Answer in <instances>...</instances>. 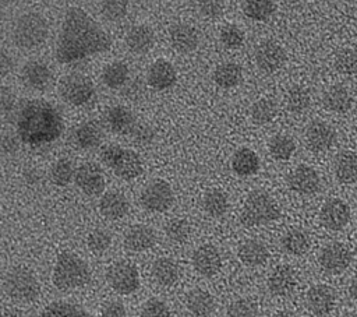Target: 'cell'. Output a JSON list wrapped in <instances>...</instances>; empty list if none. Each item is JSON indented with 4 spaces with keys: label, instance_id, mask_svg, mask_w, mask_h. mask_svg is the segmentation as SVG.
<instances>
[{
    "label": "cell",
    "instance_id": "6da1fadb",
    "mask_svg": "<svg viewBox=\"0 0 357 317\" xmlns=\"http://www.w3.org/2000/svg\"><path fill=\"white\" fill-rule=\"evenodd\" d=\"M110 46V36L82 8L70 7L66 11L54 52L59 63H75L107 52Z\"/></svg>",
    "mask_w": 357,
    "mask_h": 317
},
{
    "label": "cell",
    "instance_id": "7a4b0ae2",
    "mask_svg": "<svg viewBox=\"0 0 357 317\" xmlns=\"http://www.w3.org/2000/svg\"><path fill=\"white\" fill-rule=\"evenodd\" d=\"M61 131V115L46 101H28L18 112L17 134L24 144L32 147L49 144L59 138Z\"/></svg>",
    "mask_w": 357,
    "mask_h": 317
},
{
    "label": "cell",
    "instance_id": "3957f363",
    "mask_svg": "<svg viewBox=\"0 0 357 317\" xmlns=\"http://www.w3.org/2000/svg\"><path fill=\"white\" fill-rule=\"evenodd\" d=\"M52 279L57 289L71 290L85 286L91 279V271L81 257L64 251L56 260Z\"/></svg>",
    "mask_w": 357,
    "mask_h": 317
},
{
    "label": "cell",
    "instance_id": "277c9868",
    "mask_svg": "<svg viewBox=\"0 0 357 317\" xmlns=\"http://www.w3.org/2000/svg\"><path fill=\"white\" fill-rule=\"evenodd\" d=\"M49 35V24L46 18L36 13L29 11L20 15L13 27V42L17 47L31 50L39 47Z\"/></svg>",
    "mask_w": 357,
    "mask_h": 317
},
{
    "label": "cell",
    "instance_id": "5b68a950",
    "mask_svg": "<svg viewBox=\"0 0 357 317\" xmlns=\"http://www.w3.org/2000/svg\"><path fill=\"white\" fill-rule=\"evenodd\" d=\"M280 216L276 201L262 190H254L244 201L240 221L244 226H258L269 223Z\"/></svg>",
    "mask_w": 357,
    "mask_h": 317
},
{
    "label": "cell",
    "instance_id": "8992f818",
    "mask_svg": "<svg viewBox=\"0 0 357 317\" xmlns=\"http://www.w3.org/2000/svg\"><path fill=\"white\" fill-rule=\"evenodd\" d=\"M100 158L117 177L124 180L135 179L144 170L142 161L137 152L116 144L105 145L102 148Z\"/></svg>",
    "mask_w": 357,
    "mask_h": 317
},
{
    "label": "cell",
    "instance_id": "52a82bcc",
    "mask_svg": "<svg viewBox=\"0 0 357 317\" xmlns=\"http://www.w3.org/2000/svg\"><path fill=\"white\" fill-rule=\"evenodd\" d=\"M6 293L18 302L35 300L39 295V282L36 277L24 267L11 268L4 277Z\"/></svg>",
    "mask_w": 357,
    "mask_h": 317
},
{
    "label": "cell",
    "instance_id": "ba28073f",
    "mask_svg": "<svg viewBox=\"0 0 357 317\" xmlns=\"http://www.w3.org/2000/svg\"><path fill=\"white\" fill-rule=\"evenodd\" d=\"M59 94L67 103L81 106L92 99L95 88L92 81L85 75L68 74L60 80Z\"/></svg>",
    "mask_w": 357,
    "mask_h": 317
},
{
    "label": "cell",
    "instance_id": "9c48e42d",
    "mask_svg": "<svg viewBox=\"0 0 357 317\" xmlns=\"http://www.w3.org/2000/svg\"><path fill=\"white\" fill-rule=\"evenodd\" d=\"M139 201L142 207L151 212H163L169 209L174 201V194L172 186L162 180H151L141 191Z\"/></svg>",
    "mask_w": 357,
    "mask_h": 317
},
{
    "label": "cell",
    "instance_id": "30bf717a",
    "mask_svg": "<svg viewBox=\"0 0 357 317\" xmlns=\"http://www.w3.org/2000/svg\"><path fill=\"white\" fill-rule=\"evenodd\" d=\"M109 285L120 295H131L139 286V274L137 268L126 261L114 263L106 272Z\"/></svg>",
    "mask_w": 357,
    "mask_h": 317
},
{
    "label": "cell",
    "instance_id": "8fae6325",
    "mask_svg": "<svg viewBox=\"0 0 357 317\" xmlns=\"http://www.w3.org/2000/svg\"><path fill=\"white\" fill-rule=\"evenodd\" d=\"M353 256L347 246L339 242H333L322 247L318 263L321 268L328 274H340L351 264Z\"/></svg>",
    "mask_w": 357,
    "mask_h": 317
},
{
    "label": "cell",
    "instance_id": "7c38bea8",
    "mask_svg": "<svg viewBox=\"0 0 357 317\" xmlns=\"http://www.w3.org/2000/svg\"><path fill=\"white\" fill-rule=\"evenodd\" d=\"M351 218L350 207L339 198H332L326 201L321 211H319V219L321 223L329 229V230H342Z\"/></svg>",
    "mask_w": 357,
    "mask_h": 317
},
{
    "label": "cell",
    "instance_id": "4fadbf2b",
    "mask_svg": "<svg viewBox=\"0 0 357 317\" xmlns=\"http://www.w3.org/2000/svg\"><path fill=\"white\" fill-rule=\"evenodd\" d=\"M305 302L310 311L314 313L315 316H319V317L328 316L335 307V302H336L335 290L331 286L324 283L312 285L307 290Z\"/></svg>",
    "mask_w": 357,
    "mask_h": 317
},
{
    "label": "cell",
    "instance_id": "5bb4252c",
    "mask_svg": "<svg viewBox=\"0 0 357 317\" xmlns=\"http://www.w3.org/2000/svg\"><path fill=\"white\" fill-rule=\"evenodd\" d=\"M336 133L332 126L325 121L315 120L305 130V142L312 152H325L335 144Z\"/></svg>",
    "mask_w": 357,
    "mask_h": 317
},
{
    "label": "cell",
    "instance_id": "9a60e30c",
    "mask_svg": "<svg viewBox=\"0 0 357 317\" xmlns=\"http://www.w3.org/2000/svg\"><path fill=\"white\" fill-rule=\"evenodd\" d=\"M287 184L297 194L311 196L319 189V176L311 166L300 165L287 176Z\"/></svg>",
    "mask_w": 357,
    "mask_h": 317
},
{
    "label": "cell",
    "instance_id": "2e32d148",
    "mask_svg": "<svg viewBox=\"0 0 357 317\" xmlns=\"http://www.w3.org/2000/svg\"><path fill=\"white\" fill-rule=\"evenodd\" d=\"M255 60L262 71L273 73L284 64L286 53L279 43L273 40H265L257 47Z\"/></svg>",
    "mask_w": 357,
    "mask_h": 317
},
{
    "label": "cell",
    "instance_id": "e0dca14e",
    "mask_svg": "<svg viewBox=\"0 0 357 317\" xmlns=\"http://www.w3.org/2000/svg\"><path fill=\"white\" fill-rule=\"evenodd\" d=\"M192 267L202 277H212L222 267L219 250L212 244H202L192 253Z\"/></svg>",
    "mask_w": 357,
    "mask_h": 317
},
{
    "label": "cell",
    "instance_id": "ac0fdd59",
    "mask_svg": "<svg viewBox=\"0 0 357 317\" xmlns=\"http://www.w3.org/2000/svg\"><path fill=\"white\" fill-rule=\"evenodd\" d=\"M75 184L86 196H98L105 189V177L95 163H84L75 170Z\"/></svg>",
    "mask_w": 357,
    "mask_h": 317
},
{
    "label": "cell",
    "instance_id": "d6986e66",
    "mask_svg": "<svg viewBox=\"0 0 357 317\" xmlns=\"http://www.w3.org/2000/svg\"><path fill=\"white\" fill-rule=\"evenodd\" d=\"M169 40L174 50L180 53H190L197 49L199 36L195 28L185 22H177L169 29Z\"/></svg>",
    "mask_w": 357,
    "mask_h": 317
},
{
    "label": "cell",
    "instance_id": "ffe728a7",
    "mask_svg": "<svg viewBox=\"0 0 357 317\" xmlns=\"http://www.w3.org/2000/svg\"><path fill=\"white\" fill-rule=\"evenodd\" d=\"M21 78L26 87L42 91L50 84L52 71L46 63L40 60H29L22 67Z\"/></svg>",
    "mask_w": 357,
    "mask_h": 317
},
{
    "label": "cell",
    "instance_id": "44dd1931",
    "mask_svg": "<svg viewBox=\"0 0 357 317\" xmlns=\"http://www.w3.org/2000/svg\"><path fill=\"white\" fill-rule=\"evenodd\" d=\"M177 74L173 64L165 59H158L153 61L148 70L146 81L149 87L158 91L170 88L176 82Z\"/></svg>",
    "mask_w": 357,
    "mask_h": 317
},
{
    "label": "cell",
    "instance_id": "7402d4cb",
    "mask_svg": "<svg viewBox=\"0 0 357 317\" xmlns=\"http://www.w3.org/2000/svg\"><path fill=\"white\" fill-rule=\"evenodd\" d=\"M296 286V274L290 265H278L268 277V289L275 296H286Z\"/></svg>",
    "mask_w": 357,
    "mask_h": 317
},
{
    "label": "cell",
    "instance_id": "603a6c76",
    "mask_svg": "<svg viewBox=\"0 0 357 317\" xmlns=\"http://www.w3.org/2000/svg\"><path fill=\"white\" fill-rule=\"evenodd\" d=\"M156 242L155 232L146 225H134L124 235V246L127 250L141 253L151 249Z\"/></svg>",
    "mask_w": 357,
    "mask_h": 317
},
{
    "label": "cell",
    "instance_id": "cb8c5ba5",
    "mask_svg": "<svg viewBox=\"0 0 357 317\" xmlns=\"http://www.w3.org/2000/svg\"><path fill=\"white\" fill-rule=\"evenodd\" d=\"M333 172L340 183L357 182V154L349 149L337 152L333 159Z\"/></svg>",
    "mask_w": 357,
    "mask_h": 317
},
{
    "label": "cell",
    "instance_id": "d4e9b609",
    "mask_svg": "<svg viewBox=\"0 0 357 317\" xmlns=\"http://www.w3.org/2000/svg\"><path fill=\"white\" fill-rule=\"evenodd\" d=\"M155 42L152 28L145 24L132 25L126 34V45L132 53H146L151 50Z\"/></svg>",
    "mask_w": 357,
    "mask_h": 317
},
{
    "label": "cell",
    "instance_id": "484cf974",
    "mask_svg": "<svg viewBox=\"0 0 357 317\" xmlns=\"http://www.w3.org/2000/svg\"><path fill=\"white\" fill-rule=\"evenodd\" d=\"M325 109L335 113H346L351 109L353 98L346 87L336 84L329 87L322 98Z\"/></svg>",
    "mask_w": 357,
    "mask_h": 317
},
{
    "label": "cell",
    "instance_id": "4316f807",
    "mask_svg": "<svg viewBox=\"0 0 357 317\" xmlns=\"http://www.w3.org/2000/svg\"><path fill=\"white\" fill-rule=\"evenodd\" d=\"M99 209L107 219H120L128 212V201L119 191H107L100 197Z\"/></svg>",
    "mask_w": 357,
    "mask_h": 317
},
{
    "label": "cell",
    "instance_id": "83f0119b",
    "mask_svg": "<svg viewBox=\"0 0 357 317\" xmlns=\"http://www.w3.org/2000/svg\"><path fill=\"white\" fill-rule=\"evenodd\" d=\"M105 119L109 128L114 133H130L131 128L135 126L134 115L131 113L130 109L121 105L110 106L106 110Z\"/></svg>",
    "mask_w": 357,
    "mask_h": 317
},
{
    "label": "cell",
    "instance_id": "f1b7e54d",
    "mask_svg": "<svg viewBox=\"0 0 357 317\" xmlns=\"http://www.w3.org/2000/svg\"><path fill=\"white\" fill-rule=\"evenodd\" d=\"M237 254H238V258L241 260V263H244L248 267L262 265L269 257V251H268L266 246L262 242L255 240V239H250V240H245L244 243H241Z\"/></svg>",
    "mask_w": 357,
    "mask_h": 317
},
{
    "label": "cell",
    "instance_id": "f546056e",
    "mask_svg": "<svg viewBox=\"0 0 357 317\" xmlns=\"http://www.w3.org/2000/svg\"><path fill=\"white\" fill-rule=\"evenodd\" d=\"M152 277L162 286H170L177 282L180 268L173 258L160 257L152 264Z\"/></svg>",
    "mask_w": 357,
    "mask_h": 317
},
{
    "label": "cell",
    "instance_id": "4dcf8cb0",
    "mask_svg": "<svg viewBox=\"0 0 357 317\" xmlns=\"http://www.w3.org/2000/svg\"><path fill=\"white\" fill-rule=\"evenodd\" d=\"M102 135V128L96 121H84L74 130L73 140L77 147L82 149H89L100 142Z\"/></svg>",
    "mask_w": 357,
    "mask_h": 317
},
{
    "label": "cell",
    "instance_id": "1f68e13d",
    "mask_svg": "<svg viewBox=\"0 0 357 317\" xmlns=\"http://www.w3.org/2000/svg\"><path fill=\"white\" fill-rule=\"evenodd\" d=\"M231 168L238 176H251L259 169V158L250 148H238L231 158Z\"/></svg>",
    "mask_w": 357,
    "mask_h": 317
},
{
    "label": "cell",
    "instance_id": "d6a6232c",
    "mask_svg": "<svg viewBox=\"0 0 357 317\" xmlns=\"http://www.w3.org/2000/svg\"><path fill=\"white\" fill-rule=\"evenodd\" d=\"M187 309L195 317H206L215 309V300L212 295L204 289H192L185 299Z\"/></svg>",
    "mask_w": 357,
    "mask_h": 317
},
{
    "label": "cell",
    "instance_id": "836d02e7",
    "mask_svg": "<svg viewBox=\"0 0 357 317\" xmlns=\"http://www.w3.org/2000/svg\"><path fill=\"white\" fill-rule=\"evenodd\" d=\"M241 78H243L241 67L231 61L219 64L213 71V81L222 88H233L240 84Z\"/></svg>",
    "mask_w": 357,
    "mask_h": 317
},
{
    "label": "cell",
    "instance_id": "e575fe53",
    "mask_svg": "<svg viewBox=\"0 0 357 317\" xmlns=\"http://www.w3.org/2000/svg\"><path fill=\"white\" fill-rule=\"evenodd\" d=\"M282 249L291 256H301L310 247L308 235L301 229H290L282 236Z\"/></svg>",
    "mask_w": 357,
    "mask_h": 317
},
{
    "label": "cell",
    "instance_id": "d590c367",
    "mask_svg": "<svg viewBox=\"0 0 357 317\" xmlns=\"http://www.w3.org/2000/svg\"><path fill=\"white\" fill-rule=\"evenodd\" d=\"M202 207L209 216L219 218V216L225 215L229 208L227 194L222 190L212 189L205 193V196L202 198Z\"/></svg>",
    "mask_w": 357,
    "mask_h": 317
},
{
    "label": "cell",
    "instance_id": "8d00e7d4",
    "mask_svg": "<svg viewBox=\"0 0 357 317\" xmlns=\"http://www.w3.org/2000/svg\"><path fill=\"white\" fill-rule=\"evenodd\" d=\"M40 317H91L89 313L78 304L70 302H52L40 313Z\"/></svg>",
    "mask_w": 357,
    "mask_h": 317
},
{
    "label": "cell",
    "instance_id": "74e56055",
    "mask_svg": "<svg viewBox=\"0 0 357 317\" xmlns=\"http://www.w3.org/2000/svg\"><path fill=\"white\" fill-rule=\"evenodd\" d=\"M128 80V67L123 61H112L102 71V81L107 88H121Z\"/></svg>",
    "mask_w": 357,
    "mask_h": 317
},
{
    "label": "cell",
    "instance_id": "f35d334b",
    "mask_svg": "<svg viewBox=\"0 0 357 317\" xmlns=\"http://www.w3.org/2000/svg\"><path fill=\"white\" fill-rule=\"evenodd\" d=\"M284 103L287 110H290L291 113H303L310 108L311 95L305 87L293 85L286 92Z\"/></svg>",
    "mask_w": 357,
    "mask_h": 317
},
{
    "label": "cell",
    "instance_id": "ab89813d",
    "mask_svg": "<svg viewBox=\"0 0 357 317\" xmlns=\"http://www.w3.org/2000/svg\"><path fill=\"white\" fill-rule=\"evenodd\" d=\"M276 113V103L269 98H261L255 101L250 108V117L255 124H266L272 121Z\"/></svg>",
    "mask_w": 357,
    "mask_h": 317
},
{
    "label": "cell",
    "instance_id": "60d3db41",
    "mask_svg": "<svg viewBox=\"0 0 357 317\" xmlns=\"http://www.w3.org/2000/svg\"><path fill=\"white\" fill-rule=\"evenodd\" d=\"M271 155L278 161H287L296 151V142L286 134H276L269 140L268 144Z\"/></svg>",
    "mask_w": 357,
    "mask_h": 317
},
{
    "label": "cell",
    "instance_id": "b9f144b4",
    "mask_svg": "<svg viewBox=\"0 0 357 317\" xmlns=\"http://www.w3.org/2000/svg\"><path fill=\"white\" fill-rule=\"evenodd\" d=\"M243 13L255 21L268 20L276 10V4L271 0H248L241 4Z\"/></svg>",
    "mask_w": 357,
    "mask_h": 317
},
{
    "label": "cell",
    "instance_id": "7bdbcfd3",
    "mask_svg": "<svg viewBox=\"0 0 357 317\" xmlns=\"http://www.w3.org/2000/svg\"><path fill=\"white\" fill-rule=\"evenodd\" d=\"M73 177H75V170L70 159L61 158L56 161L50 168V179L56 186H67Z\"/></svg>",
    "mask_w": 357,
    "mask_h": 317
},
{
    "label": "cell",
    "instance_id": "ee69618b",
    "mask_svg": "<svg viewBox=\"0 0 357 317\" xmlns=\"http://www.w3.org/2000/svg\"><path fill=\"white\" fill-rule=\"evenodd\" d=\"M335 68L344 75L357 74V49L344 47L335 57Z\"/></svg>",
    "mask_w": 357,
    "mask_h": 317
},
{
    "label": "cell",
    "instance_id": "f6af8a7d",
    "mask_svg": "<svg viewBox=\"0 0 357 317\" xmlns=\"http://www.w3.org/2000/svg\"><path fill=\"white\" fill-rule=\"evenodd\" d=\"M165 233L173 243H183L190 236V225L183 218H173L165 225Z\"/></svg>",
    "mask_w": 357,
    "mask_h": 317
},
{
    "label": "cell",
    "instance_id": "bcb514c9",
    "mask_svg": "<svg viewBox=\"0 0 357 317\" xmlns=\"http://www.w3.org/2000/svg\"><path fill=\"white\" fill-rule=\"evenodd\" d=\"M258 306L248 297H240L233 300L227 306V317H257Z\"/></svg>",
    "mask_w": 357,
    "mask_h": 317
},
{
    "label": "cell",
    "instance_id": "7dc6e473",
    "mask_svg": "<svg viewBox=\"0 0 357 317\" xmlns=\"http://www.w3.org/2000/svg\"><path fill=\"white\" fill-rule=\"evenodd\" d=\"M86 244L92 253L102 254L112 246V236L105 229H95L88 235Z\"/></svg>",
    "mask_w": 357,
    "mask_h": 317
},
{
    "label": "cell",
    "instance_id": "c3c4849f",
    "mask_svg": "<svg viewBox=\"0 0 357 317\" xmlns=\"http://www.w3.org/2000/svg\"><path fill=\"white\" fill-rule=\"evenodd\" d=\"M128 10L127 1H117V0H107L100 3V13L109 21H119L126 17Z\"/></svg>",
    "mask_w": 357,
    "mask_h": 317
},
{
    "label": "cell",
    "instance_id": "681fc988",
    "mask_svg": "<svg viewBox=\"0 0 357 317\" xmlns=\"http://www.w3.org/2000/svg\"><path fill=\"white\" fill-rule=\"evenodd\" d=\"M220 42L226 46V47H238L241 46L243 40H244V35L243 31L234 25V24H226L222 29H220Z\"/></svg>",
    "mask_w": 357,
    "mask_h": 317
},
{
    "label": "cell",
    "instance_id": "f907efd6",
    "mask_svg": "<svg viewBox=\"0 0 357 317\" xmlns=\"http://www.w3.org/2000/svg\"><path fill=\"white\" fill-rule=\"evenodd\" d=\"M169 316H170V310L167 304L158 297H151L142 304L141 317H169Z\"/></svg>",
    "mask_w": 357,
    "mask_h": 317
},
{
    "label": "cell",
    "instance_id": "816d5d0a",
    "mask_svg": "<svg viewBox=\"0 0 357 317\" xmlns=\"http://www.w3.org/2000/svg\"><path fill=\"white\" fill-rule=\"evenodd\" d=\"M130 134H131V137L134 138V141L138 142V144H141V145H148V144H151V142L153 141V138H155L153 130H152L149 126L141 124V123H139V124L135 123V126L131 128Z\"/></svg>",
    "mask_w": 357,
    "mask_h": 317
},
{
    "label": "cell",
    "instance_id": "f5cc1de1",
    "mask_svg": "<svg viewBox=\"0 0 357 317\" xmlns=\"http://www.w3.org/2000/svg\"><path fill=\"white\" fill-rule=\"evenodd\" d=\"M0 102H1V112H3V116L7 117L8 113L13 112L14 106H15V96L13 94L11 89H8L7 87H1L0 89Z\"/></svg>",
    "mask_w": 357,
    "mask_h": 317
},
{
    "label": "cell",
    "instance_id": "db71d44e",
    "mask_svg": "<svg viewBox=\"0 0 357 317\" xmlns=\"http://www.w3.org/2000/svg\"><path fill=\"white\" fill-rule=\"evenodd\" d=\"M223 3L222 1H202L199 3V11L206 18H216L223 13Z\"/></svg>",
    "mask_w": 357,
    "mask_h": 317
},
{
    "label": "cell",
    "instance_id": "11a10c76",
    "mask_svg": "<svg viewBox=\"0 0 357 317\" xmlns=\"http://www.w3.org/2000/svg\"><path fill=\"white\" fill-rule=\"evenodd\" d=\"M102 317H126V307L119 300H110L103 304Z\"/></svg>",
    "mask_w": 357,
    "mask_h": 317
},
{
    "label": "cell",
    "instance_id": "9f6ffc18",
    "mask_svg": "<svg viewBox=\"0 0 357 317\" xmlns=\"http://www.w3.org/2000/svg\"><path fill=\"white\" fill-rule=\"evenodd\" d=\"M1 149L4 154H14L18 149V141L11 134H4L1 138Z\"/></svg>",
    "mask_w": 357,
    "mask_h": 317
},
{
    "label": "cell",
    "instance_id": "6f0895ef",
    "mask_svg": "<svg viewBox=\"0 0 357 317\" xmlns=\"http://www.w3.org/2000/svg\"><path fill=\"white\" fill-rule=\"evenodd\" d=\"M11 70H13V59L6 53V50H1V54H0L1 77H6Z\"/></svg>",
    "mask_w": 357,
    "mask_h": 317
},
{
    "label": "cell",
    "instance_id": "680465c9",
    "mask_svg": "<svg viewBox=\"0 0 357 317\" xmlns=\"http://www.w3.org/2000/svg\"><path fill=\"white\" fill-rule=\"evenodd\" d=\"M349 293L354 300H357V274L353 277V279L349 285Z\"/></svg>",
    "mask_w": 357,
    "mask_h": 317
},
{
    "label": "cell",
    "instance_id": "91938a15",
    "mask_svg": "<svg viewBox=\"0 0 357 317\" xmlns=\"http://www.w3.org/2000/svg\"><path fill=\"white\" fill-rule=\"evenodd\" d=\"M3 317H25V314L18 309H7L4 310Z\"/></svg>",
    "mask_w": 357,
    "mask_h": 317
},
{
    "label": "cell",
    "instance_id": "94428289",
    "mask_svg": "<svg viewBox=\"0 0 357 317\" xmlns=\"http://www.w3.org/2000/svg\"><path fill=\"white\" fill-rule=\"evenodd\" d=\"M273 317H298V316L290 310H282V311H278Z\"/></svg>",
    "mask_w": 357,
    "mask_h": 317
},
{
    "label": "cell",
    "instance_id": "6125c7cd",
    "mask_svg": "<svg viewBox=\"0 0 357 317\" xmlns=\"http://www.w3.org/2000/svg\"><path fill=\"white\" fill-rule=\"evenodd\" d=\"M343 317H357V311H356V313H347V314H344Z\"/></svg>",
    "mask_w": 357,
    "mask_h": 317
},
{
    "label": "cell",
    "instance_id": "be15d7a7",
    "mask_svg": "<svg viewBox=\"0 0 357 317\" xmlns=\"http://www.w3.org/2000/svg\"><path fill=\"white\" fill-rule=\"evenodd\" d=\"M356 135H357V124H356Z\"/></svg>",
    "mask_w": 357,
    "mask_h": 317
}]
</instances>
